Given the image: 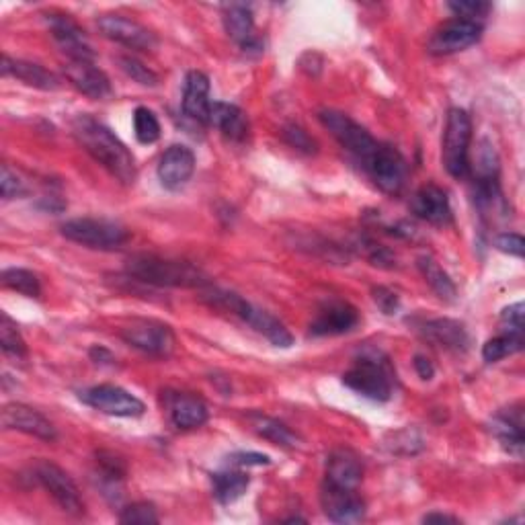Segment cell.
Instances as JSON below:
<instances>
[{
    "instance_id": "15",
    "label": "cell",
    "mask_w": 525,
    "mask_h": 525,
    "mask_svg": "<svg viewBox=\"0 0 525 525\" xmlns=\"http://www.w3.org/2000/svg\"><path fill=\"white\" fill-rule=\"evenodd\" d=\"M46 21L56 39V44L62 48L68 60H74V62H93L95 60V52L89 44L85 31L78 27L74 19L62 13H50Z\"/></svg>"
},
{
    "instance_id": "22",
    "label": "cell",
    "mask_w": 525,
    "mask_h": 525,
    "mask_svg": "<svg viewBox=\"0 0 525 525\" xmlns=\"http://www.w3.org/2000/svg\"><path fill=\"white\" fill-rule=\"evenodd\" d=\"M359 322L357 310L347 302H331L322 308L310 325L314 337H335L349 333Z\"/></svg>"
},
{
    "instance_id": "2",
    "label": "cell",
    "mask_w": 525,
    "mask_h": 525,
    "mask_svg": "<svg viewBox=\"0 0 525 525\" xmlns=\"http://www.w3.org/2000/svg\"><path fill=\"white\" fill-rule=\"evenodd\" d=\"M132 279L156 288H208V275L199 267L156 255H134L126 261Z\"/></svg>"
},
{
    "instance_id": "8",
    "label": "cell",
    "mask_w": 525,
    "mask_h": 525,
    "mask_svg": "<svg viewBox=\"0 0 525 525\" xmlns=\"http://www.w3.org/2000/svg\"><path fill=\"white\" fill-rule=\"evenodd\" d=\"M121 339H124L130 347L142 351L150 357L167 359L173 355L177 339L169 325L160 320L152 318H138L132 320L128 327L121 329Z\"/></svg>"
},
{
    "instance_id": "35",
    "label": "cell",
    "mask_w": 525,
    "mask_h": 525,
    "mask_svg": "<svg viewBox=\"0 0 525 525\" xmlns=\"http://www.w3.org/2000/svg\"><path fill=\"white\" fill-rule=\"evenodd\" d=\"M0 347L7 355L13 357H25L27 355V345L17 329L15 322L7 312L0 314Z\"/></svg>"
},
{
    "instance_id": "5",
    "label": "cell",
    "mask_w": 525,
    "mask_h": 525,
    "mask_svg": "<svg viewBox=\"0 0 525 525\" xmlns=\"http://www.w3.org/2000/svg\"><path fill=\"white\" fill-rule=\"evenodd\" d=\"M470 142H472V119L470 115L454 107L448 113L446 132H443L441 158L443 167L454 179H466L470 175Z\"/></svg>"
},
{
    "instance_id": "16",
    "label": "cell",
    "mask_w": 525,
    "mask_h": 525,
    "mask_svg": "<svg viewBox=\"0 0 525 525\" xmlns=\"http://www.w3.org/2000/svg\"><path fill=\"white\" fill-rule=\"evenodd\" d=\"M0 421H3V427L9 431H21L42 441H56L58 437V431L50 419L27 405H21V402H9V405H5L3 413H0Z\"/></svg>"
},
{
    "instance_id": "7",
    "label": "cell",
    "mask_w": 525,
    "mask_h": 525,
    "mask_svg": "<svg viewBox=\"0 0 525 525\" xmlns=\"http://www.w3.org/2000/svg\"><path fill=\"white\" fill-rule=\"evenodd\" d=\"M318 119H320V124L325 126L331 136L349 152L353 154L357 160H359V165L363 167L368 163V160L372 158V154L376 152L378 144L374 140V136L366 130V128H361L355 119H351L347 113L343 111H337V109H322L318 113Z\"/></svg>"
},
{
    "instance_id": "11",
    "label": "cell",
    "mask_w": 525,
    "mask_h": 525,
    "mask_svg": "<svg viewBox=\"0 0 525 525\" xmlns=\"http://www.w3.org/2000/svg\"><path fill=\"white\" fill-rule=\"evenodd\" d=\"M482 37V23L466 21V19H452L439 25L431 39L427 42V50L433 56H450L464 52L480 42Z\"/></svg>"
},
{
    "instance_id": "18",
    "label": "cell",
    "mask_w": 525,
    "mask_h": 525,
    "mask_svg": "<svg viewBox=\"0 0 525 525\" xmlns=\"http://www.w3.org/2000/svg\"><path fill=\"white\" fill-rule=\"evenodd\" d=\"M411 212L433 226H446L452 222L450 197L437 185H425L411 197Z\"/></svg>"
},
{
    "instance_id": "48",
    "label": "cell",
    "mask_w": 525,
    "mask_h": 525,
    "mask_svg": "<svg viewBox=\"0 0 525 525\" xmlns=\"http://www.w3.org/2000/svg\"><path fill=\"white\" fill-rule=\"evenodd\" d=\"M91 359L95 363H111L113 361V355L105 349V347H93L91 349Z\"/></svg>"
},
{
    "instance_id": "3",
    "label": "cell",
    "mask_w": 525,
    "mask_h": 525,
    "mask_svg": "<svg viewBox=\"0 0 525 525\" xmlns=\"http://www.w3.org/2000/svg\"><path fill=\"white\" fill-rule=\"evenodd\" d=\"M201 298H204V302H208L212 308L230 312L232 316L240 318L242 322H247L251 329L261 333L275 347L288 349L294 345V337L286 329L284 322H279L273 314H269V312L261 310L259 306L247 302L242 296L228 292V290H220V288H208V290H204V296Z\"/></svg>"
},
{
    "instance_id": "12",
    "label": "cell",
    "mask_w": 525,
    "mask_h": 525,
    "mask_svg": "<svg viewBox=\"0 0 525 525\" xmlns=\"http://www.w3.org/2000/svg\"><path fill=\"white\" fill-rule=\"evenodd\" d=\"M35 478L52 495V499L60 505L62 511L70 515L85 513V501L80 497L78 487L60 466L52 462H39L35 466Z\"/></svg>"
},
{
    "instance_id": "23",
    "label": "cell",
    "mask_w": 525,
    "mask_h": 525,
    "mask_svg": "<svg viewBox=\"0 0 525 525\" xmlns=\"http://www.w3.org/2000/svg\"><path fill=\"white\" fill-rule=\"evenodd\" d=\"M224 29L230 39L245 52H261L263 44L255 37V19L253 11L247 5H226L222 13Z\"/></svg>"
},
{
    "instance_id": "40",
    "label": "cell",
    "mask_w": 525,
    "mask_h": 525,
    "mask_svg": "<svg viewBox=\"0 0 525 525\" xmlns=\"http://www.w3.org/2000/svg\"><path fill=\"white\" fill-rule=\"evenodd\" d=\"M281 136H284V140L298 152H304V154H314L318 150V144L316 140L300 126L296 124H288L284 128V132H281Z\"/></svg>"
},
{
    "instance_id": "21",
    "label": "cell",
    "mask_w": 525,
    "mask_h": 525,
    "mask_svg": "<svg viewBox=\"0 0 525 525\" xmlns=\"http://www.w3.org/2000/svg\"><path fill=\"white\" fill-rule=\"evenodd\" d=\"M210 111H212L210 78L204 72L191 70L185 78L183 113L201 126H210Z\"/></svg>"
},
{
    "instance_id": "38",
    "label": "cell",
    "mask_w": 525,
    "mask_h": 525,
    "mask_svg": "<svg viewBox=\"0 0 525 525\" xmlns=\"http://www.w3.org/2000/svg\"><path fill=\"white\" fill-rule=\"evenodd\" d=\"M119 521L128 525H154L160 519L152 503H134L126 509H121Z\"/></svg>"
},
{
    "instance_id": "24",
    "label": "cell",
    "mask_w": 525,
    "mask_h": 525,
    "mask_svg": "<svg viewBox=\"0 0 525 525\" xmlns=\"http://www.w3.org/2000/svg\"><path fill=\"white\" fill-rule=\"evenodd\" d=\"M0 72H3L5 78L7 76L17 78V80H21L23 85L39 89V91H58L62 87L60 78L54 72L46 70L44 66H39V64L27 62V60H15L7 54L3 56Z\"/></svg>"
},
{
    "instance_id": "1",
    "label": "cell",
    "mask_w": 525,
    "mask_h": 525,
    "mask_svg": "<svg viewBox=\"0 0 525 525\" xmlns=\"http://www.w3.org/2000/svg\"><path fill=\"white\" fill-rule=\"evenodd\" d=\"M72 134L76 142L83 146L119 183L132 185L136 181L138 169H136L134 154L93 115L87 113L76 115L72 121Z\"/></svg>"
},
{
    "instance_id": "32",
    "label": "cell",
    "mask_w": 525,
    "mask_h": 525,
    "mask_svg": "<svg viewBox=\"0 0 525 525\" xmlns=\"http://www.w3.org/2000/svg\"><path fill=\"white\" fill-rule=\"evenodd\" d=\"M97 478L101 480V487L107 491L105 495H115L119 491V484L126 478V464L121 458L101 452L97 456Z\"/></svg>"
},
{
    "instance_id": "31",
    "label": "cell",
    "mask_w": 525,
    "mask_h": 525,
    "mask_svg": "<svg viewBox=\"0 0 525 525\" xmlns=\"http://www.w3.org/2000/svg\"><path fill=\"white\" fill-rule=\"evenodd\" d=\"M251 425L263 439L275 443V446H281V448H296L298 446L296 433L290 431V427H286L284 423H279L277 419H271L265 415H253Z\"/></svg>"
},
{
    "instance_id": "42",
    "label": "cell",
    "mask_w": 525,
    "mask_h": 525,
    "mask_svg": "<svg viewBox=\"0 0 525 525\" xmlns=\"http://www.w3.org/2000/svg\"><path fill=\"white\" fill-rule=\"evenodd\" d=\"M523 310H525L523 302H517V304L503 310V314H501L503 333L523 335Z\"/></svg>"
},
{
    "instance_id": "36",
    "label": "cell",
    "mask_w": 525,
    "mask_h": 525,
    "mask_svg": "<svg viewBox=\"0 0 525 525\" xmlns=\"http://www.w3.org/2000/svg\"><path fill=\"white\" fill-rule=\"evenodd\" d=\"M134 132L140 144H154L160 138V121L156 113L148 107H138L134 111Z\"/></svg>"
},
{
    "instance_id": "45",
    "label": "cell",
    "mask_w": 525,
    "mask_h": 525,
    "mask_svg": "<svg viewBox=\"0 0 525 525\" xmlns=\"http://www.w3.org/2000/svg\"><path fill=\"white\" fill-rule=\"evenodd\" d=\"M228 462H230L232 466L245 468V466H267L271 460H269V456L257 454V452H238V454H232V456L228 458Z\"/></svg>"
},
{
    "instance_id": "13",
    "label": "cell",
    "mask_w": 525,
    "mask_h": 525,
    "mask_svg": "<svg viewBox=\"0 0 525 525\" xmlns=\"http://www.w3.org/2000/svg\"><path fill=\"white\" fill-rule=\"evenodd\" d=\"M99 31L111 39V42H117L126 48L140 50V52H150L156 48V35L144 27L142 23L124 17V15H103L97 21Z\"/></svg>"
},
{
    "instance_id": "26",
    "label": "cell",
    "mask_w": 525,
    "mask_h": 525,
    "mask_svg": "<svg viewBox=\"0 0 525 525\" xmlns=\"http://www.w3.org/2000/svg\"><path fill=\"white\" fill-rule=\"evenodd\" d=\"M423 335L437 347L456 351V353L466 351L470 343L466 327L460 320H454V318H435V320L425 322Z\"/></svg>"
},
{
    "instance_id": "14",
    "label": "cell",
    "mask_w": 525,
    "mask_h": 525,
    "mask_svg": "<svg viewBox=\"0 0 525 525\" xmlns=\"http://www.w3.org/2000/svg\"><path fill=\"white\" fill-rule=\"evenodd\" d=\"M320 505L333 523H357L366 517V501L353 489H341L325 482L320 489Z\"/></svg>"
},
{
    "instance_id": "25",
    "label": "cell",
    "mask_w": 525,
    "mask_h": 525,
    "mask_svg": "<svg viewBox=\"0 0 525 525\" xmlns=\"http://www.w3.org/2000/svg\"><path fill=\"white\" fill-rule=\"evenodd\" d=\"M361 478H363V466L355 452L341 448L329 456L325 468V482L335 484V487L341 489L357 491Z\"/></svg>"
},
{
    "instance_id": "47",
    "label": "cell",
    "mask_w": 525,
    "mask_h": 525,
    "mask_svg": "<svg viewBox=\"0 0 525 525\" xmlns=\"http://www.w3.org/2000/svg\"><path fill=\"white\" fill-rule=\"evenodd\" d=\"M423 523H460V519L448 513H429L423 517Z\"/></svg>"
},
{
    "instance_id": "43",
    "label": "cell",
    "mask_w": 525,
    "mask_h": 525,
    "mask_svg": "<svg viewBox=\"0 0 525 525\" xmlns=\"http://www.w3.org/2000/svg\"><path fill=\"white\" fill-rule=\"evenodd\" d=\"M495 247L501 251V253H507L511 257H517L521 259L523 257V249H525V240L521 234H515V232H503L495 238Z\"/></svg>"
},
{
    "instance_id": "17",
    "label": "cell",
    "mask_w": 525,
    "mask_h": 525,
    "mask_svg": "<svg viewBox=\"0 0 525 525\" xmlns=\"http://www.w3.org/2000/svg\"><path fill=\"white\" fill-rule=\"evenodd\" d=\"M195 173V154L183 144L165 150L158 163V179L169 191L183 189Z\"/></svg>"
},
{
    "instance_id": "10",
    "label": "cell",
    "mask_w": 525,
    "mask_h": 525,
    "mask_svg": "<svg viewBox=\"0 0 525 525\" xmlns=\"http://www.w3.org/2000/svg\"><path fill=\"white\" fill-rule=\"evenodd\" d=\"M80 400L89 405L91 409L111 415V417H126V419H136L146 413L144 402L134 396L132 392L113 386V384H101L93 386L80 392Z\"/></svg>"
},
{
    "instance_id": "19",
    "label": "cell",
    "mask_w": 525,
    "mask_h": 525,
    "mask_svg": "<svg viewBox=\"0 0 525 525\" xmlns=\"http://www.w3.org/2000/svg\"><path fill=\"white\" fill-rule=\"evenodd\" d=\"M167 411L171 423L181 431L199 429L210 419L206 402L199 396L185 394V392H167Z\"/></svg>"
},
{
    "instance_id": "30",
    "label": "cell",
    "mask_w": 525,
    "mask_h": 525,
    "mask_svg": "<svg viewBox=\"0 0 525 525\" xmlns=\"http://www.w3.org/2000/svg\"><path fill=\"white\" fill-rule=\"evenodd\" d=\"M417 265H419L425 281L429 284V288H431L443 302H456V298H458L456 284L452 281V277L439 267V263H437L435 259H431V257H421Z\"/></svg>"
},
{
    "instance_id": "28",
    "label": "cell",
    "mask_w": 525,
    "mask_h": 525,
    "mask_svg": "<svg viewBox=\"0 0 525 525\" xmlns=\"http://www.w3.org/2000/svg\"><path fill=\"white\" fill-rule=\"evenodd\" d=\"M210 126L220 130L222 136H226L232 142H242L249 134L247 115L242 113V109L230 103H220V101L212 103Z\"/></svg>"
},
{
    "instance_id": "29",
    "label": "cell",
    "mask_w": 525,
    "mask_h": 525,
    "mask_svg": "<svg viewBox=\"0 0 525 525\" xmlns=\"http://www.w3.org/2000/svg\"><path fill=\"white\" fill-rule=\"evenodd\" d=\"M249 484H251V478L245 472H240V470H226V472L212 474L214 497L222 505H230L236 499H240L242 495L247 493Z\"/></svg>"
},
{
    "instance_id": "27",
    "label": "cell",
    "mask_w": 525,
    "mask_h": 525,
    "mask_svg": "<svg viewBox=\"0 0 525 525\" xmlns=\"http://www.w3.org/2000/svg\"><path fill=\"white\" fill-rule=\"evenodd\" d=\"M491 431L497 435L501 441V446L505 452L521 460L523 456V446H525V437H523V411L519 407H511L507 411H501L493 419Z\"/></svg>"
},
{
    "instance_id": "41",
    "label": "cell",
    "mask_w": 525,
    "mask_h": 525,
    "mask_svg": "<svg viewBox=\"0 0 525 525\" xmlns=\"http://www.w3.org/2000/svg\"><path fill=\"white\" fill-rule=\"evenodd\" d=\"M0 193H3V199H15L29 193L25 181L11 171L9 165H3V173H0Z\"/></svg>"
},
{
    "instance_id": "33",
    "label": "cell",
    "mask_w": 525,
    "mask_h": 525,
    "mask_svg": "<svg viewBox=\"0 0 525 525\" xmlns=\"http://www.w3.org/2000/svg\"><path fill=\"white\" fill-rule=\"evenodd\" d=\"M3 286L23 294L27 298H39L42 296V281L39 277L29 271V269H21V267H11L3 271Z\"/></svg>"
},
{
    "instance_id": "46",
    "label": "cell",
    "mask_w": 525,
    "mask_h": 525,
    "mask_svg": "<svg viewBox=\"0 0 525 525\" xmlns=\"http://www.w3.org/2000/svg\"><path fill=\"white\" fill-rule=\"evenodd\" d=\"M415 370H417V374H419L421 380H431V378L435 376L433 363H431L427 357H423V355H417V357H415Z\"/></svg>"
},
{
    "instance_id": "39",
    "label": "cell",
    "mask_w": 525,
    "mask_h": 525,
    "mask_svg": "<svg viewBox=\"0 0 525 525\" xmlns=\"http://www.w3.org/2000/svg\"><path fill=\"white\" fill-rule=\"evenodd\" d=\"M119 66H121V70H124L132 80H136V83L142 85V87H156L158 85L156 72H152L148 66H144L140 60H136L132 56H121L119 58Z\"/></svg>"
},
{
    "instance_id": "9",
    "label": "cell",
    "mask_w": 525,
    "mask_h": 525,
    "mask_svg": "<svg viewBox=\"0 0 525 525\" xmlns=\"http://www.w3.org/2000/svg\"><path fill=\"white\" fill-rule=\"evenodd\" d=\"M372 181L388 195H398L407 185L409 163L398 148L390 144H378L372 158L363 165Z\"/></svg>"
},
{
    "instance_id": "34",
    "label": "cell",
    "mask_w": 525,
    "mask_h": 525,
    "mask_svg": "<svg viewBox=\"0 0 525 525\" xmlns=\"http://www.w3.org/2000/svg\"><path fill=\"white\" fill-rule=\"evenodd\" d=\"M523 349V335H511V333H503L491 341L484 343L482 347V359L487 363H497L517 351Z\"/></svg>"
},
{
    "instance_id": "6",
    "label": "cell",
    "mask_w": 525,
    "mask_h": 525,
    "mask_svg": "<svg viewBox=\"0 0 525 525\" xmlns=\"http://www.w3.org/2000/svg\"><path fill=\"white\" fill-rule=\"evenodd\" d=\"M62 236L83 245L87 249L99 251H115L121 249L130 240L128 228L113 220L103 218H76L62 224Z\"/></svg>"
},
{
    "instance_id": "44",
    "label": "cell",
    "mask_w": 525,
    "mask_h": 525,
    "mask_svg": "<svg viewBox=\"0 0 525 525\" xmlns=\"http://www.w3.org/2000/svg\"><path fill=\"white\" fill-rule=\"evenodd\" d=\"M374 296V302L378 304V308L384 312V314H396V310L400 308V300H398V294L380 286V288H374L372 292Z\"/></svg>"
},
{
    "instance_id": "37",
    "label": "cell",
    "mask_w": 525,
    "mask_h": 525,
    "mask_svg": "<svg viewBox=\"0 0 525 525\" xmlns=\"http://www.w3.org/2000/svg\"><path fill=\"white\" fill-rule=\"evenodd\" d=\"M448 9H450L458 19L482 23V19L491 13L493 5H491V3H482V0H458V3H450Z\"/></svg>"
},
{
    "instance_id": "20",
    "label": "cell",
    "mask_w": 525,
    "mask_h": 525,
    "mask_svg": "<svg viewBox=\"0 0 525 525\" xmlns=\"http://www.w3.org/2000/svg\"><path fill=\"white\" fill-rule=\"evenodd\" d=\"M64 74L68 78V83L78 93H83L91 99H107L111 95L109 76L93 62L68 60V64L64 66Z\"/></svg>"
},
{
    "instance_id": "4",
    "label": "cell",
    "mask_w": 525,
    "mask_h": 525,
    "mask_svg": "<svg viewBox=\"0 0 525 525\" xmlns=\"http://www.w3.org/2000/svg\"><path fill=\"white\" fill-rule=\"evenodd\" d=\"M396 374L390 361L380 351H368L353 361V366L343 374V384L363 398L386 402L394 394Z\"/></svg>"
}]
</instances>
